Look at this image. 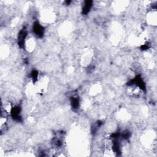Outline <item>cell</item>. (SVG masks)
Returning <instances> with one entry per match:
<instances>
[{"instance_id":"obj_1","label":"cell","mask_w":157,"mask_h":157,"mask_svg":"<svg viewBox=\"0 0 157 157\" xmlns=\"http://www.w3.org/2000/svg\"><path fill=\"white\" fill-rule=\"evenodd\" d=\"M133 85H135L136 86H137L138 88L141 89L142 90H144V91L146 90V85H145V82H144L143 79L140 76H137L133 80H130L128 83V85L129 86Z\"/></svg>"},{"instance_id":"obj_2","label":"cell","mask_w":157,"mask_h":157,"mask_svg":"<svg viewBox=\"0 0 157 157\" xmlns=\"http://www.w3.org/2000/svg\"><path fill=\"white\" fill-rule=\"evenodd\" d=\"M28 35V31L26 27L23 28L18 35V44L20 48H23L25 39Z\"/></svg>"},{"instance_id":"obj_3","label":"cell","mask_w":157,"mask_h":157,"mask_svg":"<svg viewBox=\"0 0 157 157\" xmlns=\"http://www.w3.org/2000/svg\"><path fill=\"white\" fill-rule=\"evenodd\" d=\"M33 31L38 37L42 38L44 35L45 29L38 22H35L33 25Z\"/></svg>"},{"instance_id":"obj_4","label":"cell","mask_w":157,"mask_h":157,"mask_svg":"<svg viewBox=\"0 0 157 157\" xmlns=\"http://www.w3.org/2000/svg\"><path fill=\"white\" fill-rule=\"evenodd\" d=\"M11 117L17 122H22L21 116V109L19 106H14L11 109Z\"/></svg>"},{"instance_id":"obj_5","label":"cell","mask_w":157,"mask_h":157,"mask_svg":"<svg viewBox=\"0 0 157 157\" xmlns=\"http://www.w3.org/2000/svg\"><path fill=\"white\" fill-rule=\"evenodd\" d=\"M93 6V1H85L83 6V8H82V14L84 15H87L91 9H92V7Z\"/></svg>"},{"instance_id":"obj_6","label":"cell","mask_w":157,"mask_h":157,"mask_svg":"<svg viewBox=\"0 0 157 157\" xmlns=\"http://www.w3.org/2000/svg\"><path fill=\"white\" fill-rule=\"evenodd\" d=\"M70 102L71 107L74 110H77L79 108L80 101L77 96H72L70 98Z\"/></svg>"},{"instance_id":"obj_7","label":"cell","mask_w":157,"mask_h":157,"mask_svg":"<svg viewBox=\"0 0 157 157\" xmlns=\"http://www.w3.org/2000/svg\"><path fill=\"white\" fill-rule=\"evenodd\" d=\"M112 150L115 153H116L117 155H120L121 154V149L120 143L118 140V139H113L112 143Z\"/></svg>"},{"instance_id":"obj_8","label":"cell","mask_w":157,"mask_h":157,"mask_svg":"<svg viewBox=\"0 0 157 157\" xmlns=\"http://www.w3.org/2000/svg\"><path fill=\"white\" fill-rule=\"evenodd\" d=\"M62 143H63L62 136L61 133H59L55 137H54L52 141V144L54 146L56 147H59L62 145Z\"/></svg>"},{"instance_id":"obj_9","label":"cell","mask_w":157,"mask_h":157,"mask_svg":"<svg viewBox=\"0 0 157 157\" xmlns=\"http://www.w3.org/2000/svg\"><path fill=\"white\" fill-rule=\"evenodd\" d=\"M103 125V122L101 121H97L94 125L93 127L92 128V133L95 135L96 132L98 131V130L100 129V128Z\"/></svg>"},{"instance_id":"obj_10","label":"cell","mask_w":157,"mask_h":157,"mask_svg":"<svg viewBox=\"0 0 157 157\" xmlns=\"http://www.w3.org/2000/svg\"><path fill=\"white\" fill-rule=\"evenodd\" d=\"M30 77L33 82L35 83L38 79V72L36 70H33L30 73Z\"/></svg>"},{"instance_id":"obj_11","label":"cell","mask_w":157,"mask_h":157,"mask_svg":"<svg viewBox=\"0 0 157 157\" xmlns=\"http://www.w3.org/2000/svg\"><path fill=\"white\" fill-rule=\"evenodd\" d=\"M131 136V133L130 131L128 130H125L123 131L122 133H120V137H122V139H128Z\"/></svg>"}]
</instances>
